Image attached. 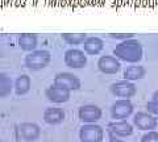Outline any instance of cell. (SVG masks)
<instances>
[{
    "label": "cell",
    "mask_w": 158,
    "mask_h": 142,
    "mask_svg": "<svg viewBox=\"0 0 158 142\" xmlns=\"http://www.w3.org/2000/svg\"><path fill=\"white\" fill-rule=\"evenodd\" d=\"M113 55L118 61H124L128 63H137L142 58V46L135 38L121 41L113 49Z\"/></svg>",
    "instance_id": "1"
},
{
    "label": "cell",
    "mask_w": 158,
    "mask_h": 142,
    "mask_svg": "<svg viewBox=\"0 0 158 142\" xmlns=\"http://www.w3.org/2000/svg\"><path fill=\"white\" fill-rule=\"evenodd\" d=\"M51 55L48 50H32L28 53V55H25L24 63H25L26 68L32 71H37L45 68L50 63Z\"/></svg>",
    "instance_id": "2"
},
{
    "label": "cell",
    "mask_w": 158,
    "mask_h": 142,
    "mask_svg": "<svg viewBox=\"0 0 158 142\" xmlns=\"http://www.w3.org/2000/svg\"><path fill=\"white\" fill-rule=\"evenodd\" d=\"M79 138L82 142H102L104 138V130L98 124H84L79 130Z\"/></svg>",
    "instance_id": "3"
},
{
    "label": "cell",
    "mask_w": 158,
    "mask_h": 142,
    "mask_svg": "<svg viewBox=\"0 0 158 142\" xmlns=\"http://www.w3.org/2000/svg\"><path fill=\"white\" fill-rule=\"evenodd\" d=\"M65 65L70 68H83L87 65V55L83 50L69 49L65 53Z\"/></svg>",
    "instance_id": "4"
},
{
    "label": "cell",
    "mask_w": 158,
    "mask_h": 142,
    "mask_svg": "<svg viewBox=\"0 0 158 142\" xmlns=\"http://www.w3.org/2000/svg\"><path fill=\"white\" fill-rule=\"evenodd\" d=\"M70 93H71L70 90L54 83L45 90V96L48 98V100L51 103H56V104L66 103L70 99Z\"/></svg>",
    "instance_id": "5"
},
{
    "label": "cell",
    "mask_w": 158,
    "mask_h": 142,
    "mask_svg": "<svg viewBox=\"0 0 158 142\" xmlns=\"http://www.w3.org/2000/svg\"><path fill=\"white\" fill-rule=\"evenodd\" d=\"M79 120L84 124H92L102 119V109L95 104L82 105L78 111Z\"/></svg>",
    "instance_id": "6"
},
{
    "label": "cell",
    "mask_w": 158,
    "mask_h": 142,
    "mask_svg": "<svg viewBox=\"0 0 158 142\" xmlns=\"http://www.w3.org/2000/svg\"><path fill=\"white\" fill-rule=\"evenodd\" d=\"M133 112V104L129 99H118L112 104L111 113L115 120H124Z\"/></svg>",
    "instance_id": "7"
},
{
    "label": "cell",
    "mask_w": 158,
    "mask_h": 142,
    "mask_svg": "<svg viewBox=\"0 0 158 142\" xmlns=\"http://www.w3.org/2000/svg\"><path fill=\"white\" fill-rule=\"evenodd\" d=\"M111 91L115 96L117 98H123V99H129L132 96L136 95L137 92V87L133 84V82L129 80H118L116 83H113L111 86Z\"/></svg>",
    "instance_id": "8"
},
{
    "label": "cell",
    "mask_w": 158,
    "mask_h": 142,
    "mask_svg": "<svg viewBox=\"0 0 158 142\" xmlns=\"http://www.w3.org/2000/svg\"><path fill=\"white\" fill-rule=\"evenodd\" d=\"M54 84L62 86L70 91H77L80 88V80L72 72H58L54 76Z\"/></svg>",
    "instance_id": "9"
},
{
    "label": "cell",
    "mask_w": 158,
    "mask_h": 142,
    "mask_svg": "<svg viewBox=\"0 0 158 142\" xmlns=\"http://www.w3.org/2000/svg\"><path fill=\"white\" fill-rule=\"evenodd\" d=\"M133 124L141 130H153L157 128V119L154 117V114L148 113V112H138L133 117Z\"/></svg>",
    "instance_id": "10"
},
{
    "label": "cell",
    "mask_w": 158,
    "mask_h": 142,
    "mask_svg": "<svg viewBox=\"0 0 158 142\" xmlns=\"http://www.w3.org/2000/svg\"><path fill=\"white\" fill-rule=\"evenodd\" d=\"M41 134V129L34 122H23L19 125V137L26 142L36 141Z\"/></svg>",
    "instance_id": "11"
},
{
    "label": "cell",
    "mask_w": 158,
    "mask_h": 142,
    "mask_svg": "<svg viewBox=\"0 0 158 142\" xmlns=\"http://www.w3.org/2000/svg\"><path fill=\"white\" fill-rule=\"evenodd\" d=\"M98 68L103 74H116L120 70V61L113 55H103L98 61Z\"/></svg>",
    "instance_id": "12"
},
{
    "label": "cell",
    "mask_w": 158,
    "mask_h": 142,
    "mask_svg": "<svg viewBox=\"0 0 158 142\" xmlns=\"http://www.w3.org/2000/svg\"><path fill=\"white\" fill-rule=\"evenodd\" d=\"M108 129L111 134L117 135V137H128L133 133V126L125 120H118V121L116 120L115 122H111L108 125Z\"/></svg>",
    "instance_id": "13"
},
{
    "label": "cell",
    "mask_w": 158,
    "mask_h": 142,
    "mask_svg": "<svg viewBox=\"0 0 158 142\" xmlns=\"http://www.w3.org/2000/svg\"><path fill=\"white\" fill-rule=\"evenodd\" d=\"M66 114L63 109L61 108H56V107H50L46 108L44 112V121L46 124H50V125H57V124H61L65 120Z\"/></svg>",
    "instance_id": "14"
},
{
    "label": "cell",
    "mask_w": 158,
    "mask_h": 142,
    "mask_svg": "<svg viewBox=\"0 0 158 142\" xmlns=\"http://www.w3.org/2000/svg\"><path fill=\"white\" fill-rule=\"evenodd\" d=\"M104 47V42L99 37H87L83 41V49L84 53L90 54V55H96Z\"/></svg>",
    "instance_id": "15"
},
{
    "label": "cell",
    "mask_w": 158,
    "mask_h": 142,
    "mask_svg": "<svg viewBox=\"0 0 158 142\" xmlns=\"http://www.w3.org/2000/svg\"><path fill=\"white\" fill-rule=\"evenodd\" d=\"M123 76L125 80H129V82L140 80L145 76V68L142 67V66H138V65L128 66V67L124 70Z\"/></svg>",
    "instance_id": "16"
},
{
    "label": "cell",
    "mask_w": 158,
    "mask_h": 142,
    "mask_svg": "<svg viewBox=\"0 0 158 142\" xmlns=\"http://www.w3.org/2000/svg\"><path fill=\"white\" fill-rule=\"evenodd\" d=\"M19 46L25 51H32L37 47V36L25 33L19 37Z\"/></svg>",
    "instance_id": "17"
},
{
    "label": "cell",
    "mask_w": 158,
    "mask_h": 142,
    "mask_svg": "<svg viewBox=\"0 0 158 142\" xmlns=\"http://www.w3.org/2000/svg\"><path fill=\"white\" fill-rule=\"evenodd\" d=\"M30 83H32V82H30V78L28 75H25V74L20 75V76L15 80V84H13L15 92H16L19 96L28 93L29 90H30Z\"/></svg>",
    "instance_id": "18"
},
{
    "label": "cell",
    "mask_w": 158,
    "mask_h": 142,
    "mask_svg": "<svg viewBox=\"0 0 158 142\" xmlns=\"http://www.w3.org/2000/svg\"><path fill=\"white\" fill-rule=\"evenodd\" d=\"M13 90V83L10 76H7L5 74L0 75V99L7 98L8 95Z\"/></svg>",
    "instance_id": "19"
},
{
    "label": "cell",
    "mask_w": 158,
    "mask_h": 142,
    "mask_svg": "<svg viewBox=\"0 0 158 142\" xmlns=\"http://www.w3.org/2000/svg\"><path fill=\"white\" fill-rule=\"evenodd\" d=\"M62 38L69 45H80L87 38V34H84V33H66V34H62Z\"/></svg>",
    "instance_id": "20"
},
{
    "label": "cell",
    "mask_w": 158,
    "mask_h": 142,
    "mask_svg": "<svg viewBox=\"0 0 158 142\" xmlns=\"http://www.w3.org/2000/svg\"><path fill=\"white\" fill-rule=\"evenodd\" d=\"M141 142H158V132L157 130H148L142 135Z\"/></svg>",
    "instance_id": "21"
},
{
    "label": "cell",
    "mask_w": 158,
    "mask_h": 142,
    "mask_svg": "<svg viewBox=\"0 0 158 142\" xmlns=\"http://www.w3.org/2000/svg\"><path fill=\"white\" fill-rule=\"evenodd\" d=\"M146 109L149 113L151 114H158V100H154L151 99L150 101L146 103Z\"/></svg>",
    "instance_id": "22"
},
{
    "label": "cell",
    "mask_w": 158,
    "mask_h": 142,
    "mask_svg": "<svg viewBox=\"0 0 158 142\" xmlns=\"http://www.w3.org/2000/svg\"><path fill=\"white\" fill-rule=\"evenodd\" d=\"M112 38H116V40H128V38H132L133 34H130V33H128V34H125V33H117V34H111Z\"/></svg>",
    "instance_id": "23"
},
{
    "label": "cell",
    "mask_w": 158,
    "mask_h": 142,
    "mask_svg": "<svg viewBox=\"0 0 158 142\" xmlns=\"http://www.w3.org/2000/svg\"><path fill=\"white\" fill-rule=\"evenodd\" d=\"M109 142H125V141L118 140V138H116V135H111V138H109Z\"/></svg>",
    "instance_id": "24"
},
{
    "label": "cell",
    "mask_w": 158,
    "mask_h": 142,
    "mask_svg": "<svg viewBox=\"0 0 158 142\" xmlns=\"http://www.w3.org/2000/svg\"><path fill=\"white\" fill-rule=\"evenodd\" d=\"M153 99H154V100H158V91H156L153 93Z\"/></svg>",
    "instance_id": "25"
},
{
    "label": "cell",
    "mask_w": 158,
    "mask_h": 142,
    "mask_svg": "<svg viewBox=\"0 0 158 142\" xmlns=\"http://www.w3.org/2000/svg\"><path fill=\"white\" fill-rule=\"evenodd\" d=\"M45 142H49V141H45Z\"/></svg>",
    "instance_id": "26"
},
{
    "label": "cell",
    "mask_w": 158,
    "mask_h": 142,
    "mask_svg": "<svg viewBox=\"0 0 158 142\" xmlns=\"http://www.w3.org/2000/svg\"><path fill=\"white\" fill-rule=\"evenodd\" d=\"M0 142H4V141H0Z\"/></svg>",
    "instance_id": "27"
},
{
    "label": "cell",
    "mask_w": 158,
    "mask_h": 142,
    "mask_svg": "<svg viewBox=\"0 0 158 142\" xmlns=\"http://www.w3.org/2000/svg\"><path fill=\"white\" fill-rule=\"evenodd\" d=\"M0 75H1V72H0Z\"/></svg>",
    "instance_id": "28"
}]
</instances>
